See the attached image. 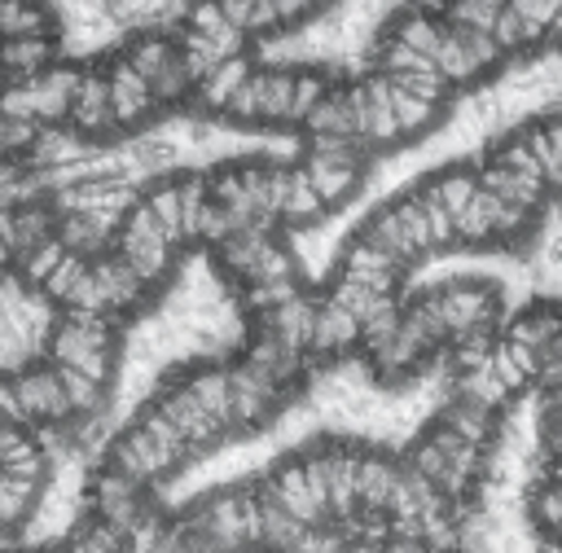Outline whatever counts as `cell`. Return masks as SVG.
Masks as SVG:
<instances>
[{
    "label": "cell",
    "mask_w": 562,
    "mask_h": 553,
    "mask_svg": "<svg viewBox=\"0 0 562 553\" xmlns=\"http://www.w3.org/2000/svg\"><path fill=\"white\" fill-rule=\"evenodd\" d=\"M527 26H536V31H544L549 35V26L558 22V13H562V0H505Z\"/></svg>",
    "instance_id": "obj_22"
},
{
    "label": "cell",
    "mask_w": 562,
    "mask_h": 553,
    "mask_svg": "<svg viewBox=\"0 0 562 553\" xmlns=\"http://www.w3.org/2000/svg\"><path fill=\"white\" fill-rule=\"evenodd\" d=\"M224 369H228V430H233V439L272 426V421L290 408L294 391H285V386H281L277 377H268L263 369L246 364L241 356L228 360Z\"/></svg>",
    "instance_id": "obj_5"
},
{
    "label": "cell",
    "mask_w": 562,
    "mask_h": 553,
    "mask_svg": "<svg viewBox=\"0 0 562 553\" xmlns=\"http://www.w3.org/2000/svg\"><path fill=\"white\" fill-rule=\"evenodd\" d=\"M57 549H61V553H127V535H123L119 527L101 522V518L79 514V518L66 527V535L57 540Z\"/></svg>",
    "instance_id": "obj_18"
},
{
    "label": "cell",
    "mask_w": 562,
    "mask_h": 553,
    "mask_svg": "<svg viewBox=\"0 0 562 553\" xmlns=\"http://www.w3.org/2000/svg\"><path fill=\"white\" fill-rule=\"evenodd\" d=\"M417 294L426 298V307L448 329V347L457 338H470V334H501L505 294L487 276H448V281H435Z\"/></svg>",
    "instance_id": "obj_3"
},
{
    "label": "cell",
    "mask_w": 562,
    "mask_h": 553,
    "mask_svg": "<svg viewBox=\"0 0 562 553\" xmlns=\"http://www.w3.org/2000/svg\"><path fill=\"white\" fill-rule=\"evenodd\" d=\"M391 110H395V123H400L404 145L430 136L448 119V101H426V97H413V92H404L395 83H391Z\"/></svg>",
    "instance_id": "obj_16"
},
{
    "label": "cell",
    "mask_w": 562,
    "mask_h": 553,
    "mask_svg": "<svg viewBox=\"0 0 562 553\" xmlns=\"http://www.w3.org/2000/svg\"><path fill=\"white\" fill-rule=\"evenodd\" d=\"M496 215H501V198L492 189L479 184V193L457 211V246H496Z\"/></svg>",
    "instance_id": "obj_15"
},
{
    "label": "cell",
    "mask_w": 562,
    "mask_h": 553,
    "mask_svg": "<svg viewBox=\"0 0 562 553\" xmlns=\"http://www.w3.org/2000/svg\"><path fill=\"white\" fill-rule=\"evenodd\" d=\"M101 461H110L114 470H123L132 483L158 492V487H162L184 461H193V456L184 452L176 426H171L158 408L145 404V408H140V413H136V417L105 443Z\"/></svg>",
    "instance_id": "obj_1"
},
{
    "label": "cell",
    "mask_w": 562,
    "mask_h": 553,
    "mask_svg": "<svg viewBox=\"0 0 562 553\" xmlns=\"http://www.w3.org/2000/svg\"><path fill=\"white\" fill-rule=\"evenodd\" d=\"M215 4L224 9L228 26H237V31L246 35V22H250V13H255V0H215Z\"/></svg>",
    "instance_id": "obj_23"
},
{
    "label": "cell",
    "mask_w": 562,
    "mask_h": 553,
    "mask_svg": "<svg viewBox=\"0 0 562 553\" xmlns=\"http://www.w3.org/2000/svg\"><path fill=\"white\" fill-rule=\"evenodd\" d=\"M101 66H105V83H110V110H114V127H119V136L127 140V136H140L162 110H158V101H154V88H149V79L123 57V53H110V57H101Z\"/></svg>",
    "instance_id": "obj_7"
},
{
    "label": "cell",
    "mask_w": 562,
    "mask_h": 553,
    "mask_svg": "<svg viewBox=\"0 0 562 553\" xmlns=\"http://www.w3.org/2000/svg\"><path fill=\"white\" fill-rule=\"evenodd\" d=\"M294 110V61H259V127L290 132Z\"/></svg>",
    "instance_id": "obj_11"
},
{
    "label": "cell",
    "mask_w": 562,
    "mask_h": 553,
    "mask_svg": "<svg viewBox=\"0 0 562 553\" xmlns=\"http://www.w3.org/2000/svg\"><path fill=\"white\" fill-rule=\"evenodd\" d=\"M110 250L158 294L171 276H176V268H180V246L162 233V224L149 215V206L136 198L127 211H123V219L114 224V237H110Z\"/></svg>",
    "instance_id": "obj_4"
},
{
    "label": "cell",
    "mask_w": 562,
    "mask_h": 553,
    "mask_svg": "<svg viewBox=\"0 0 562 553\" xmlns=\"http://www.w3.org/2000/svg\"><path fill=\"white\" fill-rule=\"evenodd\" d=\"M501 13H505V0H443L439 4V18L457 31H487L492 35Z\"/></svg>",
    "instance_id": "obj_20"
},
{
    "label": "cell",
    "mask_w": 562,
    "mask_h": 553,
    "mask_svg": "<svg viewBox=\"0 0 562 553\" xmlns=\"http://www.w3.org/2000/svg\"><path fill=\"white\" fill-rule=\"evenodd\" d=\"M44 360L88 373L101 386H114L119 360H123V325L101 320V316H75L57 312L44 334Z\"/></svg>",
    "instance_id": "obj_2"
},
{
    "label": "cell",
    "mask_w": 562,
    "mask_h": 553,
    "mask_svg": "<svg viewBox=\"0 0 562 553\" xmlns=\"http://www.w3.org/2000/svg\"><path fill=\"white\" fill-rule=\"evenodd\" d=\"M44 487L48 483H31V478L0 470V535H9V540L22 535V527L35 518V509L44 500Z\"/></svg>",
    "instance_id": "obj_13"
},
{
    "label": "cell",
    "mask_w": 562,
    "mask_h": 553,
    "mask_svg": "<svg viewBox=\"0 0 562 553\" xmlns=\"http://www.w3.org/2000/svg\"><path fill=\"white\" fill-rule=\"evenodd\" d=\"M422 189L457 219V211L479 193V162H448V167L430 171V176L422 180Z\"/></svg>",
    "instance_id": "obj_14"
},
{
    "label": "cell",
    "mask_w": 562,
    "mask_h": 553,
    "mask_svg": "<svg viewBox=\"0 0 562 553\" xmlns=\"http://www.w3.org/2000/svg\"><path fill=\"white\" fill-rule=\"evenodd\" d=\"M119 53H123V57L154 83V79L176 61L180 48H176V31H136Z\"/></svg>",
    "instance_id": "obj_17"
},
{
    "label": "cell",
    "mask_w": 562,
    "mask_h": 553,
    "mask_svg": "<svg viewBox=\"0 0 562 553\" xmlns=\"http://www.w3.org/2000/svg\"><path fill=\"white\" fill-rule=\"evenodd\" d=\"M61 61V40L57 35H13L0 40V88L31 83L48 75Z\"/></svg>",
    "instance_id": "obj_8"
},
{
    "label": "cell",
    "mask_w": 562,
    "mask_h": 553,
    "mask_svg": "<svg viewBox=\"0 0 562 553\" xmlns=\"http://www.w3.org/2000/svg\"><path fill=\"white\" fill-rule=\"evenodd\" d=\"M443 31H448V22L439 18V9H426V4H400V9L382 22L378 40H391V44H404V48H413V53L435 57Z\"/></svg>",
    "instance_id": "obj_9"
},
{
    "label": "cell",
    "mask_w": 562,
    "mask_h": 553,
    "mask_svg": "<svg viewBox=\"0 0 562 553\" xmlns=\"http://www.w3.org/2000/svg\"><path fill=\"white\" fill-rule=\"evenodd\" d=\"M435 66H439V75L452 83V92H465V88H479V83L492 79V70H487L483 57L474 53L470 35L457 31V26L443 31V40H439V48H435Z\"/></svg>",
    "instance_id": "obj_10"
},
{
    "label": "cell",
    "mask_w": 562,
    "mask_h": 553,
    "mask_svg": "<svg viewBox=\"0 0 562 553\" xmlns=\"http://www.w3.org/2000/svg\"><path fill=\"white\" fill-rule=\"evenodd\" d=\"M369 162L373 154H364L356 140H338V145H303V176L316 189V198L325 202V211H338L342 202H351L364 180H369Z\"/></svg>",
    "instance_id": "obj_6"
},
{
    "label": "cell",
    "mask_w": 562,
    "mask_h": 553,
    "mask_svg": "<svg viewBox=\"0 0 562 553\" xmlns=\"http://www.w3.org/2000/svg\"><path fill=\"white\" fill-rule=\"evenodd\" d=\"M492 40L501 44V53L514 61V57H531L549 35L544 31H536V26H527L509 4H505V13L496 18V26H492Z\"/></svg>",
    "instance_id": "obj_19"
},
{
    "label": "cell",
    "mask_w": 562,
    "mask_h": 553,
    "mask_svg": "<svg viewBox=\"0 0 562 553\" xmlns=\"http://www.w3.org/2000/svg\"><path fill=\"white\" fill-rule=\"evenodd\" d=\"M176 31H193V35H206V40H237L241 35L237 26H228V18L215 0H189Z\"/></svg>",
    "instance_id": "obj_21"
},
{
    "label": "cell",
    "mask_w": 562,
    "mask_h": 553,
    "mask_svg": "<svg viewBox=\"0 0 562 553\" xmlns=\"http://www.w3.org/2000/svg\"><path fill=\"white\" fill-rule=\"evenodd\" d=\"M250 57L241 53V57H228V61H220L202 83H198V92H193V114H202V119H220L224 110H228V101H233V92L246 83V75H250Z\"/></svg>",
    "instance_id": "obj_12"
}]
</instances>
